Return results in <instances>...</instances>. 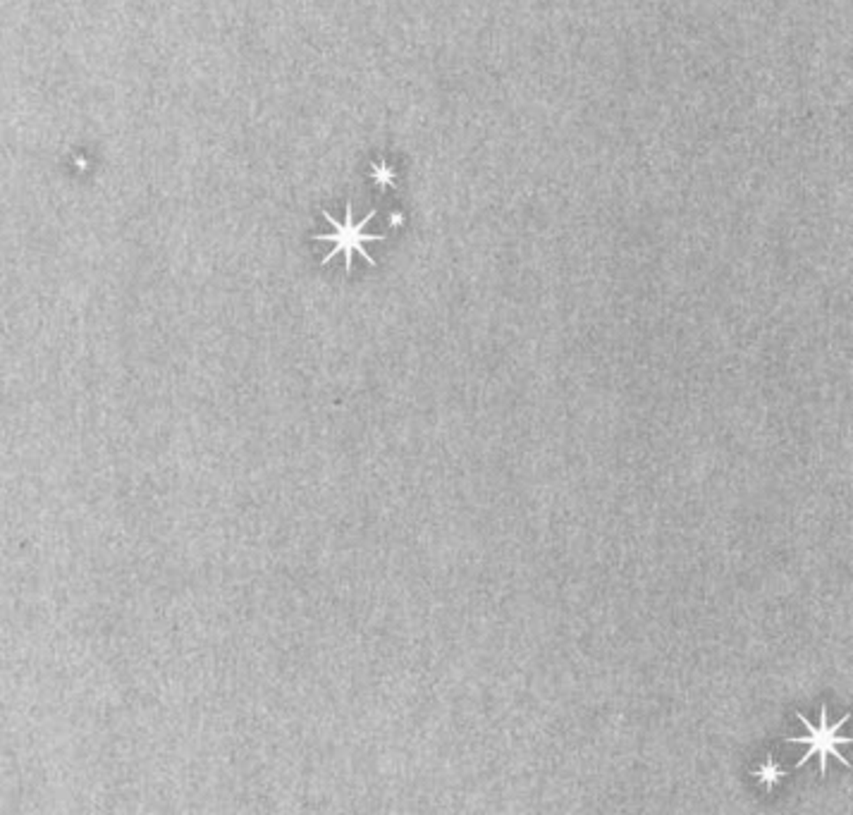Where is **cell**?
I'll list each match as a JSON object with an SVG mask.
<instances>
[{
    "label": "cell",
    "mask_w": 853,
    "mask_h": 815,
    "mask_svg": "<svg viewBox=\"0 0 853 815\" xmlns=\"http://www.w3.org/2000/svg\"><path fill=\"white\" fill-rule=\"evenodd\" d=\"M799 719L803 722L808 734L806 736H789V739H787L789 744H806V756H803V761H801L799 766L808 763L813 756L820 758V772L822 775L827 772V758H837L841 766H849V761H846V758L841 756V751H839L841 744H849V739H844V736H841V727L846 724L849 715H844L839 722L829 724L827 722V708H822L820 722H817V724H813L810 719H806L803 715H799Z\"/></svg>",
    "instance_id": "7a4b0ae2"
},
{
    "label": "cell",
    "mask_w": 853,
    "mask_h": 815,
    "mask_svg": "<svg viewBox=\"0 0 853 815\" xmlns=\"http://www.w3.org/2000/svg\"><path fill=\"white\" fill-rule=\"evenodd\" d=\"M757 777H760L762 782H765L767 786H770V784L777 782L779 777H784V770L779 768V766H774L772 761H767L765 766H762L760 770H757Z\"/></svg>",
    "instance_id": "3957f363"
},
{
    "label": "cell",
    "mask_w": 853,
    "mask_h": 815,
    "mask_svg": "<svg viewBox=\"0 0 853 815\" xmlns=\"http://www.w3.org/2000/svg\"><path fill=\"white\" fill-rule=\"evenodd\" d=\"M373 218H375V211H370V213L363 218L361 222H354V215H352V204H347L345 222L335 220V218L330 215V213H325V220H328L330 225H333V232H330V234H316V239H318V242H333L335 247H333V251H330V254L323 259V264L333 261L338 254H345V271L352 273V259H354V254H361L363 259H366V264L375 266V261L370 259L368 251L363 249V244H366V242H383V234H368V232H363V227H366L368 222L373 220Z\"/></svg>",
    "instance_id": "6da1fadb"
}]
</instances>
